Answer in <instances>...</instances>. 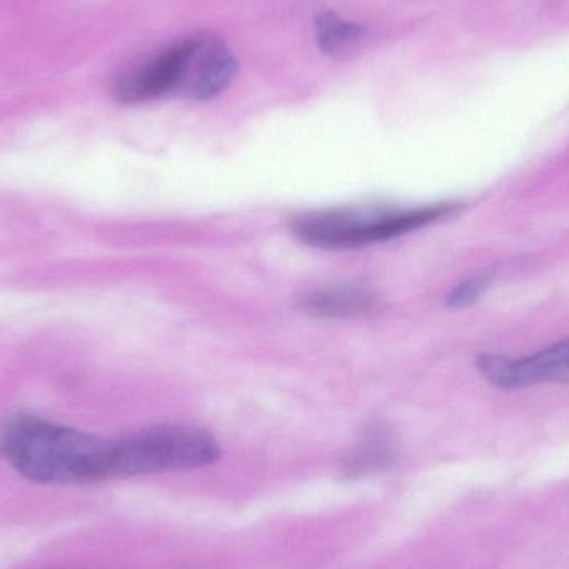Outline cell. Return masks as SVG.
<instances>
[{
  "label": "cell",
  "instance_id": "cell-1",
  "mask_svg": "<svg viewBox=\"0 0 569 569\" xmlns=\"http://www.w3.org/2000/svg\"><path fill=\"white\" fill-rule=\"evenodd\" d=\"M110 441L36 417H12L0 427V455L27 480L86 483L107 478Z\"/></svg>",
  "mask_w": 569,
  "mask_h": 569
},
{
  "label": "cell",
  "instance_id": "cell-2",
  "mask_svg": "<svg viewBox=\"0 0 569 569\" xmlns=\"http://www.w3.org/2000/svg\"><path fill=\"white\" fill-rule=\"evenodd\" d=\"M220 458V445L207 431L183 425L147 428L110 441L107 478L196 470Z\"/></svg>",
  "mask_w": 569,
  "mask_h": 569
},
{
  "label": "cell",
  "instance_id": "cell-3",
  "mask_svg": "<svg viewBox=\"0 0 569 569\" xmlns=\"http://www.w3.org/2000/svg\"><path fill=\"white\" fill-rule=\"evenodd\" d=\"M457 209L455 203H437L420 209H353L310 213L295 220V236L320 249H353L395 239L430 226Z\"/></svg>",
  "mask_w": 569,
  "mask_h": 569
},
{
  "label": "cell",
  "instance_id": "cell-4",
  "mask_svg": "<svg viewBox=\"0 0 569 569\" xmlns=\"http://www.w3.org/2000/svg\"><path fill=\"white\" fill-rule=\"evenodd\" d=\"M477 367L491 385L501 390L569 383V338L528 357L481 355Z\"/></svg>",
  "mask_w": 569,
  "mask_h": 569
},
{
  "label": "cell",
  "instance_id": "cell-5",
  "mask_svg": "<svg viewBox=\"0 0 569 569\" xmlns=\"http://www.w3.org/2000/svg\"><path fill=\"white\" fill-rule=\"evenodd\" d=\"M190 53L192 37L163 50L140 69L126 73L122 79L117 80L113 89L117 100L123 103L149 102L173 90L183 89Z\"/></svg>",
  "mask_w": 569,
  "mask_h": 569
},
{
  "label": "cell",
  "instance_id": "cell-6",
  "mask_svg": "<svg viewBox=\"0 0 569 569\" xmlns=\"http://www.w3.org/2000/svg\"><path fill=\"white\" fill-rule=\"evenodd\" d=\"M239 62L232 50L212 33L192 36L186 86L197 100H210L232 83Z\"/></svg>",
  "mask_w": 569,
  "mask_h": 569
},
{
  "label": "cell",
  "instance_id": "cell-7",
  "mask_svg": "<svg viewBox=\"0 0 569 569\" xmlns=\"http://www.w3.org/2000/svg\"><path fill=\"white\" fill-rule=\"evenodd\" d=\"M377 297L358 287H330L310 291L301 298V308L317 317H351L373 307Z\"/></svg>",
  "mask_w": 569,
  "mask_h": 569
},
{
  "label": "cell",
  "instance_id": "cell-8",
  "mask_svg": "<svg viewBox=\"0 0 569 569\" xmlns=\"http://www.w3.org/2000/svg\"><path fill=\"white\" fill-rule=\"evenodd\" d=\"M315 29H317L318 47L327 56H337V53L343 52L367 32L361 23L341 19L330 10L321 12L317 17Z\"/></svg>",
  "mask_w": 569,
  "mask_h": 569
},
{
  "label": "cell",
  "instance_id": "cell-9",
  "mask_svg": "<svg viewBox=\"0 0 569 569\" xmlns=\"http://www.w3.org/2000/svg\"><path fill=\"white\" fill-rule=\"evenodd\" d=\"M393 443L387 435L371 433L355 448L353 453L345 461L348 477H360L387 467L393 460Z\"/></svg>",
  "mask_w": 569,
  "mask_h": 569
},
{
  "label": "cell",
  "instance_id": "cell-10",
  "mask_svg": "<svg viewBox=\"0 0 569 569\" xmlns=\"http://www.w3.org/2000/svg\"><path fill=\"white\" fill-rule=\"evenodd\" d=\"M495 277H497V269L491 267V269L480 270V272L473 273V276L468 277L465 282L457 284L453 290L450 291L447 298V305L450 308H467L470 305H473L485 291L490 288V284L493 283Z\"/></svg>",
  "mask_w": 569,
  "mask_h": 569
}]
</instances>
